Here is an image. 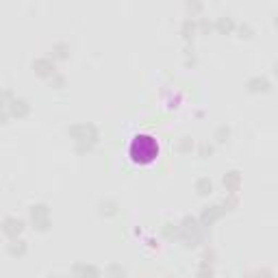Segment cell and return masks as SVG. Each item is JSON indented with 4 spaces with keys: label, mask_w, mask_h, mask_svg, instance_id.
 Returning <instances> with one entry per match:
<instances>
[{
    "label": "cell",
    "mask_w": 278,
    "mask_h": 278,
    "mask_svg": "<svg viewBox=\"0 0 278 278\" xmlns=\"http://www.w3.org/2000/svg\"><path fill=\"white\" fill-rule=\"evenodd\" d=\"M70 57V46L65 41H57L52 46V59H68Z\"/></svg>",
    "instance_id": "17"
},
{
    "label": "cell",
    "mask_w": 278,
    "mask_h": 278,
    "mask_svg": "<svg viewBox=\"0 0 278 278\" xmlns=\"http://www.w3.org/2000/svg\"><path fill=\"white\" fill-rule=\"evenodd\" d=\"M128 155L135 163H152L159 157V144L152 135H135L128 146Z\"/></svg>",
    "instance_id": "1"
},
{
    "label": "cell",
    "mask_w": 278,
    "mask_h": 278,
    "mask_svg": "<svg viewBox=\"0 0 278 278\" xmlns=\"http://www.w3.org/2000/svg\"><path fill=\"white\" fill-rule=\"evenodd\" d=\"M196 26H198V24H196L192 18H185V20H183V24H181V35H183V40H187V41L192 40L194 33H196Z\"/></svg>",
    "instance_id": "15"
},
{
    "label": "cell",
    "mask_w": 278,
    "mask_h": 278,
    "mask_svg": "<svg viewBox=\"0 0 278 278\" xmlns=\"http://www.w3.org/2000/svg\"><path fill=\"white\" fill-rule=\"evenodd\" d=\"M161 231H163V235H165L167 239H174V237L181 239V224H174V222H165V224L161 226Z\"/></svg>",
    "instance_id": "16"
},
{
    "label": "cell",
    "mask_w": 278,
    "mask_h": 278,
    "mask_svg": "<svg viewBox=\"0 0 278 278\" xmlns=\"http://www.w3.org/2000/svg\"><path fill=\"white\" fill-rule=\"evenodd\" d=\"M215 29L220 33H231L235 29V20L231 15H220V18H215Z\"/></svg>",
    "instance_id": "13"
},
{
    "label": "cell",
    "mask_w": 278,
    "mask_h": 278,
    "mask_svg": "<svg viewBox=\"0 0 278 278\" xmlns=\"http://www.w3.org/2000/svg\"><path fill=\"white\" fill-rule=\"evenodd\" d=\"M50 87H54V89H63L65 87V76L63 74H54L50 79Z\"/></svg>",
    "instance_id": "25"
},
{
    "label": "cell",
    "mask_w": 278,
    "mask_h": 278,
    "mask_svg": "<svg viewBox=\"0 0 278 278\" xmlns=\"http://www.w3.org/2000/svg\"><path fill=\"white\" fill-rule=\"evenodd\" d=\"M98 206H100V213H102V215H118V213H119L118 204L113 202V200H102V202L98 204Z\"/></svg>",
    "instance_id": "18"
},
{
    "label": "cell",
    "mask_w": 278,
    "mask_h": 278,
    "mask_svg": "<svg viewBox=\"0 0 278 278\" xmlns=\"http://www.w3.org/2000/svg\"><path fill=\"white\" fill-rule=\"evenodd\" d=\"M213 265H204V263H200V268L198 272H196V278H213Z\"/></svg>",
    "instance_id": "20"
},
{
    "label": "cell",
    "mask_w": 278,
    "mask_h": 278,
    "mask_svg": "<svg viewBox=\"0 0 278 278\" xmlns=\"http://www.w3.org/2000/svg\"><path fill=\"white\" fill-rule=\"evenodd\" d=\"M2 107H7L13 118H26L31 113V102L26 100V98H18V96H15L9 105H2Z\"/></svg>",
    "instance_id": "7"
},
{
    "label": "cell",
    "mask_w": 278,
    "mask_h": 278,
    "mask_svg": "<svg viewBox=\"0 0 278 278\" xmlns=\"http://www.w3.org/2000/svg\"><path fill=\"white\" fill-rule=\"evenodd\" d=\"M7 252L11 254V257H24V254H26V241H24V239H20V237L9 239Z\"/></svg>",
    "instance_id": "11"
},
{
    "label": "cell",
    "mask_w": 278,
    "mask_h": 278,
    "mask_svg": "<svg viewBox=\"0 0 278 278\" xmlns=\"http://www.w3.org/2000/svg\"><path fill=\"white\" fill-rule=\"evenodd\" d=\"M33 70H35V74L37 76H43V79H52L54 74V59L52 57H37V59H33Z\"/></svg>",
    "instance_id": "5"
},
{
    "label": "cell",
    "mask_w": 278,
    "mask_h": 278,
    "mask_svg": "<svg viewBox=\"0 0 278 278\" xmlns=\"http://www.w3.org/2000/svg\"><path fill=\"white\" fill-rule=\"evenodd\" d=\"M274 24H276V26H278V13H276V15H274Z\"/></svg>",
    "instance_id": "32"
},
{
    "label": "cell",
    "mask_w": 278,
    "mask_h": 278,
    "mask_svg": "<svg viewBox=\"0 0 278 278\" xmlns=\"http://www.w3.org/2000/svg\"><path fill=\"white\" fill-rule=\"evenodd\" d=\"M192 148H194V139L189 137V135H185V137L178 139V150L181 152H192Z\"/></svg>",
    "instance_id": "22"
},
{
    "label": "cell",
    "mask_w": 278,
    "mask_h": 278,
    "mask_svg": "<svg viewBox=\"0 0 278 278\" xmlns=\"http://www.w3.org/2000/svg\"><path fill=\"white\" fill-rule=\"evenodd\" d=\"M167 278H174V276H167Z\"/></svg>",
    "instance_id": "33"
},
{
    "label": "cell",
    "mask_w": 278,
    "mask_h": 278,
    "mask_svg": "<svg viewBox=\"0 0 278 278\" xmlns=\"http://www.w3.org/2000/svg\"><path fill=\"white\" fill-rule=\"evenodd\" d=\"M224 215H226L224 204H211V206H204L202 213H200V224H202L204 228H209V226H213L217 220H222Z\"/></svg>",
    "instance_id": "4"
},
{
    "label": "cell",
    "mask_w": 278,
    "mask_h": 278,
    "mask_svg": "<svg viewBox=\"0 0 278 278\" xmlns=\"http://www.w3.org/2000/svg\"><path fill=\"white\" fill-rule=\"evenodd\" d=\"M196 192H198V196H209L211 192H213V181H211L209 176H200L196 178Z\"/></svg>",
    "instance_id": "12"
},
{
    "label": "cell",
    "mask_w": 278,
    "mask_h": 278,
    "mask_svg": "<svg viewBox=\"0 0 278 278\" xmlns=\"http://www.w3.org/2000/svg\"><path fill=\"white\" fill-rule=\"evenodd\" d=\"M237 31H239V35H241V37H252V33H254V29H252V24H250V22H241V24L237 26Z\"/></svg>",
    "instance_id": "23"
},
{
    "label": "cell",
    "mask_w": 278,
    "mask_h": 278,
    "mask_svg": "<svg viewBox=\"0 0 278 278\" xmlns=\"http://www.w3.org/2000/svg\"><path fill=\"white\" fill-rule=\"evenodd\" d=\"M198 26H200V29H202L204 33H209L211 29H213V24H211V22H209V20H206V18H200V22H198Z\"/></svg>",
    "instance_id": "29"
},
{
    "label": "cell",
    "mask_w": 278,
    "mask_h": 278,
    "mask_svg": "<svg viewBox=\"0 0 278 278\" xmlns=\"http://www.w3.org/2000/svg\"><path fill=\"white\" fill-rule=\"evenodd\" d=\"M189 11H200L202 9V2H198V0H187V4H185Z\"/></svg>",
    "instance_id": "28"
},
{
    "label": "cell",
    "mask_w": 278,
    "mask_h": 278,
    "mask_svg": "<svg viewBox=\"0 0 278 278\" xmlns=\"http://www.w3.org/2000/svg\"><path fill=\"white\" fill-rule=\"evenodd\" d=\"M50 278H68V276H61V274H54V276H50Z\"/></svg>",
    "instance_id": "31"
},
{
    "label": "cell",
    "mask_w": 278,
    "mask_h": 278,
    "mask_svg": "<svg viewBox=\"0 0 278 278\" xmlns=\"http://www.w3.org/2000/svg\"><path fill=\"white\" fill-rule=\"evenodd\" d=\"M29 213H31V222H33V228H35V231L43 233L50 228V209H48V204H43V202L31 204Z\"/></svg>",
    "instance_id": "3"
},
{
    "label": "cell",
    "mask_w": 278,
    "mask_h": 278,
    "mask_svg": "<svg viewBox=\"0 0 278 278\" xmlns=\"http://www.w3.org/2000/svg\"><path fill=\"white\" fill-rule=\"evenodd\" d=\"M22 231H24V220H20V217H15V215H7L2 220V233L9 239L20 237Z\"/></svg>",
    "instance_id": "6"
},
{
    "label": "cell",
    "mask_w": 278,
    "mask_h": 278,
    "mask_svg": "<svg viewBox=\"0 0 278 278\" xmlns=\"http://www.w3.org/2000/svg\"><path fill=\"white\" fill-rule=\"evenodd\" d=\"M68 135L76 141V150L79 152H89L94 148V144L98 141V128L89 122H79L72 124L68 128Z\"/></svg>",
    "instance_id": "2"
},
{
    "label": "cell",
    "mask_w": 278,
    "mask_h": 278,
    "mask_svg": "<svg viewBox=\"0 0 278 278\" xmlns=\"http://www.w3.org/2000/svg\"><path fill=\"white\" fill-rule=\"evenodd\" d=\"M224 209L226 211H233V209H237V196L235 194H228V198H224Z\"/></svg>",
    "instance_id": "26"
},
{
    "label": "cell",
    "mask_w": 278,
    "mask_h": 278,
    "mask_svg": "<svg viewBox=\"0 0 278 278\" xmlns=\"http://www.w3.org/2000/svg\"><path fill=\"white\" fill-rule=\"evenodd\" d=\"M213 261H215V252L211 248H206L202 252V263L204 265H213Z\"/></svg>",
    "instance_id": "27"
},
{
    "label": "cell",
    "mask_w": 278,
    "mask_h": 278,
    "mask_svg": "<svg viewBox=\"0 0 278 278\" xmlns=\"http://www.w3.org/2000/svg\"><path fill=\"white\" fill-rule=\"evenodd\" d=\"M246 87H248V91L250 94H265V91H270V80L265 79V76H261V74H257V76H250L248 79V83H246Z\"/></svg>",
    "instance_id": "9"
},
{
    "label": "cell",
    "mask_w": 278,
    "mask_h": 278,
    "mask_svg": "<svg viewBox=\"0 0 278 278\" xmlns=\"http://www.w3.org/2000/svg\"><path fill=\"white\" fill-rule=\"evenodd\" d=\"M274 72L278 74V59H276V61H274Z\"/></svg>",
    "instance_id": "30"
},
{
    "label": "cell",
    "mask_w": 278,
    "mask_h": 278,
    "mask_svg": "<svg viewBox=\"0 0 278 278\" xmlns=\"http://www.w3.org/2000/svg\"><path fill=\"white\" fill-rule=\"evenodd\" d=\"M243 278H272V270L261 268V270H254V272H248V274H243Z\"/></svg>",
    "instance_id": "21"
},
{
    "label": "cell",
    "mask_w": 278,
    "mask_h": 278,
    "mask_svg": "<svg viewBox=\"0 0 278 278\" xmlns=\"http://www.w3.org/2000/svg\"><path fill=\"white\" fill-rule=\"evenodd\" d=\"M222 183H224V187H226L228 194H237L239 187H241V174H239L237 170L226 172L224 178H222Z\"/></svg>",
    "instance_id": "10"
},
{
    "label": "cell",
    "mask_w": 278,
    "mask_h": 278,
    "mask_svg": "<svg viewBox=\"0 0 278 278\" xmlns=\"http://www.w3.org/2000/svg\"><path fill=\"white\" fill-rule=\"evenodd\" d=\"M105 278H126V270L119 263H109L105 268Z\"/></svg>",
    "instance_id": "14"
},
{
    "label": "cell",
    "mask_w": 278,
    "mask_h": 278,
    "mask_svg": "<svg viewBox=\"0 0 278 278\" xmlns=\"http://www.w3.org/2000/svg\"><path fill=\"white\" fill-rule=\"evenodd\" d=\"M228 137H231V128H228L226 124H222V126H217V128H215L213 139L217 141V144H226Z\"/></svg>",
    "instance_id": "19"
},
{
    "label": "cell",
    "mask_w": 278,
    "mask_h": 278,
    "mask_svg": "<svg viewBox=\"0 0 278 278\" xmlns=\"http://www.w3.org/2000/svg\"><path fill=\"white\" fill-rule=\"evenodd\" d=\"M72 278H100V270L94 263H74Z\"/></svg>",
    "instance_id": "8"
},
{
    "label": "cell",
    "mask_w": 278,
    "mask_h": 278,
    "mask_svg": "<svg viewBox=\"0 0 278 278\" xmlns=\"http://www.w3.org/2000/svg\"><path fill=\"white\" fill-rule=\"evenodd\" d=\"M198 155L202 157V159H204V157H211V155H213V146H211L209 141H202V144L198 146Z\"/></svg>",
    "instance_id": "24"
}]
</instances>
